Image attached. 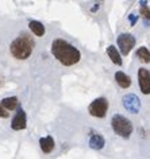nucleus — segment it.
I'll use <instances>...</instances> for the list:
<instances>
[{"instance_id": "nucleus-14", "label": "nucleus", "mask_w": 150, "mask_h": 159, "mask_svg": "<svg viewBox=\"0 0 150 159\" xmlns=\"http://www.w3.org/2000/svg\"><path fill=\"white\" fill-rule=\"evenodd\" d=\"M18 104H19V101H18V97H15V96H12V97H5L2 100V105L7 111H14L15 108H18Z\"/></svg>"}, {"instance_id": "nucleus-18", "label": "nucleus", "mask_w": 150, "mask_h": 159, "mask_svg": "<svg viewBox=\"0 0 150 159\" xmlns=\"http://www.w3.org/2000/svg\"><path fill=\"white\" fill-rule=\"evenodd\" d=\"M129 20H130V24H131V26H135V23L138 22V15L130 14V15H129Z\"/></svg>"}, {"instance_id": "nucleus-19", "label": "nucleus", "mask_w": 150, "mask_h": 159, "mask_svg": "<svg viewBox=\"0 0 150 159\" xmlns=\"http://www.w3.org/2000/svg\"><path fill=\"white\" fill-rule=\"evenodd\" d=\"M143 24H145L146 27H149L150 26V19H145V20H143Z\"/></svg>"}, {"instance_id": "nucleus-17", "label": "nucleus", "mask_w": 150, "mask_h": 159, "mask_svg": "<svg viewBox=\"0 0 150 159\" xmlns=\"http://www.w3.org/2000/svg\"><path fill=\"white\" fill-rule=\"evenodd\" d=\"M8 116H10V112L5 109V108L2 105V102H0V117H3V119H7Z\"/></svg>"}, {"instance_id": "nucleus-3", "label": "nucleus", "mask_w": 150, "mask_h": 159, "mask_svg": "<svg viewBox=\"0 0 150 159\" xmlns=\"http://www.w3.org/2000/svg\"><path fill=\"white\" fill-rule=\"evenodd\" d=\"M111 126L112 130L115 131L116 135L122 136V138H130L133 133V124L127 117L122 116V115H114L111 119Z\"/></svg>"}, {"instance_id": "nucleus-8", "label": "nucleus", "mask_w": 150, "mask_h": 159, "mask_svg": "<svg viewBox=\"0 0 150 159\" xmlns=\"http://www.w3.org/2000/svg\"><path fill=\"white\" fill-rule=\"evenodd\" d=\"M27 126V117H26V112H24L22 108H18L16 115L14 116V119L11 121V128L15 131H20L24 130Z\"/></svg>"}, {"instance_id": "nucleus-9", "label": "nucleus", "mask_w": 150, "mask_h": 159, "mask_svg": "<svg viewBox=\"0 0 150 159\" xmlns=\"http://www.w3.org/2000/svg\"><path fill=\"white\" fill-rule=\"evenodd\" d=\"M105 144V140L103 138L100 133H93L92 136H91L89 139V147L92 150H96V151H99V150H102L104 147Z\"/></svg>"}, {"instance_id": "nucleus-6", "label": "nucleus", "mask_w": 150, "mask_h": 159, "mask_svg": "<svg viewBox=\"0 0 150 159\" xmlns=\"http://www.w3.org/2000/svg\"><path fill=\"white\" fill-rule=\"evenodd\" d=\"M135 36L131 35L129 33L120 34L118 36V46H119V50L123 55H127L129 53L133 50V47L135 46Z\"/></svg>"}, {"instance_id": "nucleus-13", "label": "nucleus", "mask_w": 150, "mask_h": 159, "mask_svg": "<svg viewBox=\"0 0 150 159\" xmlns=\"http://www.w3.org/2000/svg\"><path fill=\"white\" fill-rule=\"evenodd\" d=\"M29 27L37 36H43V34H45V26L38 20H31L29 23Z\"/></svg>"}, {"instance_id": "nucleus-10", "label": "nucleus", "mask_w": 150, "mask_h": 159, "mask_svg": "<svg viewBox=\"0 0 150 159\" xmlns=\"http://www.w3.org/2000/svg\"><path fill=\"white\" fill-rule=\"evenodd\" d=\"M39 146L45 154H50V152L54 150V139L52 136H46V138H41L39 139Z\"/></svg>"}, {"instance_id": "nucleus-2", "label": "nucleus", "mask_w": 150, "mask_h": 159, "mask_svg": "<svg viewBox=\"0 0 150 159\" xmlns=\"http://www.w3.org/2000/svg\"><path fill=\"white\" fill-rule=\"evenodd\" d=\"M34 39L29 34H20L10 46V51L16 60H27L34 49Z\"/></svg>"}, {"instance_id": "nucleus-15", "label": "nucleus", "mask_w": 150, "mask_h": 159, "mask_svg": "<svg viewBox=\"0 0 150 159\" xmlns=\"http://www.w3.org/2000/svg\"><path fill=\"white\" fill-rule=\"evenodd\" d=\"M137 57L142 62H145V64H149L150 62V51L146 47H139L137 50Z\"/></svg>"}, {"instance_id": "nucleus-20", "label": "nucleus", "mask_w": 150, "mask_h": 159, "mask_svg": "<svg viewBox=\"0 0 150 159\" xmlns=\"http://www.w3.org/2000/svg\"><path fill=\"white\" fill-rule=\"evenodd\" d=\"M139 4L141 5H148V0H139Z\"/></svg>"}, {"instance_id": "nucleus-11", "label": "nucleus", "mask_w": 150, "mask_h": 159, "mask_svg": "<svg viewBox=\"0 0 150 159\" xmlns=\"http://www.w3.org/2000/svg\"><path fill=\"white\" fill-rule=\"evenodd\" d=\"M115 80H116L118 85L123 89L129 88L131 85V78L126 73H123V71H116V73H115Z\"/></svg>"}, {"instance_id": "nucleus-21", "label": "nucleus", "mask_w": 150, "mask_h": 159, "mask_svg": "<svg viewBox=\"0 0 150 159\" xmlns=\"http://www.w3.org/2000/svg\"><path fill=\"white\" fill-rule=\"evenodd\" d=\"M99 10V4H98V3H96V5H95V7H93V8H91V11H92V12H95V11H98Z\"/></svg>"}, {"instance_id": "nucleus-16", "label": "nucleus", "mask_w": 150, "mask_h": 159, "mask_svg": "<svg viewBox=\"0 0 150 159\" xmlns=\"http://www.w3.org/2000/svg\"><path fill=\"white\" fill-rule=\"evenodd\" d=\"M139 12L143 16V19H150V10L148 8V5H141Z\"/></svg>"}, {"instance_id": "nucleus-4", "label": "nucleus", "mask_w": 150, "mask_h": 159, "mask_svg": "<svg viewBox=\"0 0 150 159\" xmlns=\"http://www.w3.org/2000/svg\"><path fill=\"white\" fill-rule=\"evenodd\" d=\"M107 109H108V101L104 97H99V99L93 100L88 108L89 113L92 115V116L100 117V119L107 115Z\"/></svg>"}, {"instance_id": "nucleus-1", "label": "nucleus", "mask_w": 150, "mask_h": 159, "mask_svg": "<svg viewBox=\"0 0 150 159\" xmlns=\"http://www.w3.org/2000/svg\"><path fill=\"white\" fill-rule=\"evenodd\" d=\"M52 54L54 55V58H57V61L61 62L64 66L76 65L81 58L80 51L74 47L73 45H70L69 42H66V40H64V39H60V38L53 40Z\"/></svg>"}, {"instance_id": "nucleus-12", "label": "nucleus", "mask_w": 150, "mask_h": 159, "mask_svg": "<svg viewBox=\"0 0 150 159\" xmlns=\"http://www.w3.org/2000/svg\"><path fill=\"white\" fill-rule=\"evenodd\" d=\"M107 54H108V57L111 58V61L114 62L115 65L120 66V65H122V58H120L119 51H118V49L115 47V46H108V49H107Z\"/></svg>"}, {"instance_id": "nucleus-7", "label": "nucleus", "mask_w": 150, "mask_h": 159, "mask_svg": "<svg viewBox=\"0 0 150 159\" xmlns=\"http://www.w3.org/2000/svg\"><path fill=\"white\" fill-rule=\"evenodd\" d=\"M138 82L141 92L143 95H150V71L145 67H141L138 70Z\"/></svg>"}, {"instance_id": "nucleus-22", "label": "nucleus", "mask_w": 150, "mask_h": 159, "mask_svg": "<svg viewBox=\"0 0 150 159\" xmlns=\"http://www.w3.org/2000/svg\"><path fill=\"white\" fill-rule=\"evenodd\" d=\"M2 84H3V81H2V80H0V85H2Z\"/></svg>"}, {"instance_id": "nucleus-5", "label": "nucleus", "mask_w": 150, "mask_h": 159, "mask_svg": "<svg viewBox=\"0 0 150 159\" xmlns=\"http://www.w3.org/2000/svg\"><path fill=\"white\" fill-rule=\"evenodd\" d=\"M122 104H123L124 109L133 115H137L141 111V100L137 95L134 93H129V95H124L122 99Z\"/></svg>"}]
</instances>
